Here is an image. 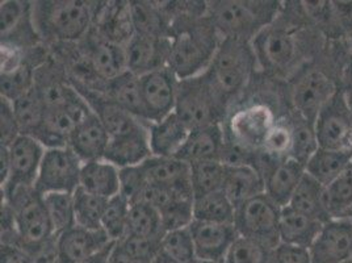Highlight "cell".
<instances>
[{
    "mask_svg": "<svg viewBox=\"0 0 352 263\" xmlns=\"http://www.w3.org/2000/svg\"><path fill=\"white\" fill-rule=\"evenodd\" d=\"M284 4L278 19L251 41V46L264 73L291 81L330 41L310 21L301 1Z\"/></svg>",
    "mask_w": 352,
    "mask_h": 263,
    "instance_id": "6da1fadb",
    "label": "cell"
},
{
    "mask_svg": "<svg viewBox=\"0 0 352 263\" xmlns=\"http://www.w3.org/2000/svg\"><path fill=\"white\" fill-rule=\"evenodd\" d=\"M45 30L63 43H75L87 36L92 24L89 3L79 0L44 3Z\"/></svg>",
    "mask_w": 352,
    "mask_h": 263,
    "instance_id": "30bf717a",
    "label": "cell"
},
{
    "mask_svg": "<svg viewBox=\"0 0 352 263\" xmlns=\"http://www.w3.org/2000/svg\"><path fill=\"white\" fill-rule=\"evenodd\" d=\"M161 250L176 262L196 263L199 261L190 227L166 232L162 238Z\"/></svg>",
    "mask_w": 352,
    "mask_h": 263,
    "instance_id": "b9f144b4",
    "label": "cell"
},
{
    "mask_svg": "<svg viewBox=\"0 0 352 263\" xmlns=\"http://www.w3.org/2000/svg\"><path fill=\"white\" fill-rule=\"evenodd\" d=\"M256 66L258 61L251 43L221 39L220 46L206 72L222 96L229 101L248 87Z\"/></svg>",
    "mask_w": 352,
    "mask_h": 263,
    "instance_id": "8992f818",
    "label": "cell"
},
{
    "mask_svg": "<svg viewBox=\"0 0 352 263\" xmlns=\"http://www.w3.org/2000/svg\"><path fill=\"white\" fill-rule=\"evenodd\" d=\"M0 131H1V147H11L16 138L21 134L12 102L7 98H0Z\"/></svg>",
    "mask_w": 352,
    "mask_h": 263,
    "instance_id": "681fc988",
    "label": "cell"
},
{
    "mask_svg": "<svg viewBox=\"0 0 352 263\" xmlns=\"http://www.w3.org/2000/svg\"><path fill=\"white\" fill-rule=\"evenodd\" d=\"M109 134L105 131L100 118L91 111L73 132L69 147L83 163L104 160V154L109 144Z\"/></svg>",
    "mask_w": 352,
    "mask_h": 263,
    "instance_id": "ffe728a7",
    "label": "cell"
},
{
    "mask_svg": "<svg viewBox=\"0 0 352 263\" xmlns=\"http://www.w3.org/2000/svg\"><path fill=\"white\" fill-rule=\"evenodd\" d=\"M34 73L30 66L21 63L14 69L1 70V96L14 102L34 85Z\"/></svg>",
    "mask_w": 352,
    "mask_h": 263,
    "instance_id": "f6af8a7d",
    "label": "cell"
},
{
    "mask_svg": "<svg viewBox=\"0 0 352 263\" xmlns=\"http://www.w3.org/2000/svg\"><path fill=\"white\" fill-rule=\"evenodd\" d=\"M1 263H34L30 254L20 246L1 244Z\"/></svg>",
    "mask_w": 352,
    "mask_h": 263,
    "instance_id": "816d5d0a",
    "label": "cell"
},
{
    "mask_svg": "<svg viewBox=\"0 0 352 263\" xmlns=\"http://www.w3.org/2000/svg\"><path fill=\"white\" fill-rule=\"evenodd\" d=\"M151 263H179L174 261L173 258H170L168 255H166L163 251L161 250V253L157 255V258L153 261Z\"/></svg>",
    "mask_w": 352,
    "mask_h": 263,
    "instance_id": "680465c9",
    "label": "cell"
},
{
    "mask_svg": "<svg viewBox=\"0 0 352 263\" xmlns=\"http://www.w3.org/2000/svg\"><path fill=\"white\" fill-rule=\"evenodd\" d=\"M21 134L34 136L40 131L46 114V103L36 85L12 102Z\"/></svg>",
    "mask_w": 352,
    "mask_h": 263,
    "instance_id": "4dcf8cb0",
    "label": "cell"
},
{
    "mask_svg": "<svg viewBox=\"0 0 352 263\" xmlns=\"http://www.w3.org/2000/svg\"><path fill=\"white\" fill-rule=\"evenodd\" d=\"M190 129L175 112L148 125V143L154 157H176L186 144Z\"/></svg>",
    "mask_w": 352,
    "mask_h": 263,
    "instance_id": "44dd1931",
    "label": "cell"
},
{
    "mask_svg": "<svg viewBox=\"0 0 352 263\" xmlns=\"http://www.w3.org/2000/svg\"><path fill=\"white\" fill-rule=\"evenodd\" d=\"M208 16L221 39H234L251 43L279 16L280 1H212Z\"/></svg>",
    "mask_w": 352,
    "mask_h": 263,
    "instance_id": "3957f363",
    "label": "cell"
},
{
    "mask_svg": "<svg viewBox=\"0 0 352 263\" xmlns=\"http://www.w3.org/2000/svg\"><path fill=\"white\" fill-rule=\"evenodd\" d=\"M126 70L142 76L167 66L170 39L144 33H133L124 45Z\"/></svg>",
    "mask_w": 352,
    "mask_h": 263,
    "instance_id": "2e32d148",
    "label": "cell"
},
{
    "mask_svg": "<svg viewBox=\"0 0 352 263\" xmlns=\"http://www.w3.org/2000/svg\"><path fill=\"white\" fill-rule=\"evenodd\" d=\"M45 205L56 235L76 225L74 209V193L52 192L45 193Z\"/></svg>",
    "mask_w": 352,
    "mask_h": 263,
    "instance_id": "f35d334b",
    "label": "cell"
},
{
    "mask_svg": "<svg viewBox=\"0 0 352 263\" xmlns=\"http://www.w3.org/2000/svg\"><path fill=\"white\" fill-rule=\"evenodd\" d=\"M228 101L212 82L208 72L179 81L174 112L190 131L221 124Z\"/></svg>",
    "mask_w": 352,
    "mask_h": 263,
    "instance_id": "277c9868",
    "label": "cell"
},
{
    "mask_svg": "<svg viewBox=\"0 0 352 263\" xmlns=\"http://www.w3.org/2000/svg\"><path fill=\"white\" fill-rule=\"evenodd\" d=\"M128 10L135 33L168 37L170 24L166 23V15L154 6L144 1H134L129 4Z\"/></svg>",
    "mask_w": 352,
    "mask_h": 263,
    "instance_id": "8d00e7d4",
    "label": "cell"
},
{
    "mask_svg": "<svg viewBox=\"0 0 352 263\" xmlns=\"http://www.w3.org/2000/svg\"><path fill=\"white\" fill-rule=\"evenodd\" d=\"M289 207L322 224L331 220L324 203V187L307 173L294 191Z\"/></svg>",
    "mask_w": 352,
    "mask_h": 263,
    "instance_id": "f546056e",
    "label": "cell"
},
{
    "mask_svg": "<svg viewBox=\"0 0 352 263\" xmlns=\"http://www.w3.org/2000/svg\"><path fill=\"white\" fill-rule=\"evenodd\" d=\"M280 215L281 207L263 192L235 208V229L242 237L275 249L280 244Z\"/></svg>",
    "mask_w": 352,
    "mask_h": 263,
    "instance_id": "ba28073f",
    "label": "cell"
},
{
    "mask_svg": "<svg viewBox=\"0 0 352 263\" xmlns=\"http://www.w3.org/2000/svg\"><path fill=\"white\" fill-rule=\"evenodd\" d=\"M324 203L333 219H347L352 212V163L324 187Z\"/></svg>",
    "mask_w": 352,
    "mask_h": 263,
    "instance_id": "e575fe53",
    "label": "cell"
},
{
    "mask_svg": "<svg viewBox=\"0 0 352 263\" xmlns=\"http://www.w3.org/2000/svg\"><path fill=\"white\" fill-rule=\"evenodd\" d=\"M225 145V131L221 124L209 125L190 132L186 144L177 153L176 158L187 163L221 160Z\"/></svg>",
    "mask_w": 352,
    "mask_h": 263,
    "instance_id": "d4e9b609",
    "label": "cell"
},
{
    "mask_svg": "<svg viewBox=\"0 0 352 263\" xmlns=\"http://www.w3.org/2000/svg\"><path fill=\"white\" fill-rule=\"evenodd\" d=\"M82 167L83 162L72 147L46 149L34 187L43 195L52 192L74 193L80 187Z\"/></svg>",
    "mask_w": 352,
    "mask_h": 263,
    "instance_id": "9c48e42d",
    "label": "cell"
},
{
    "mask_svg": "<svg viewBox=\"0 0 352 263\" xmlns=\"http://www.w3.org/2000/svg\"><path fill=\"white\" fill-rule=\"evenodd\" d=\"M116 242H111L109 245H107L105 248L96 251L95 254H92L91 257H88L87 260H85L80 263H109V257L112 253V249L115 246Z\"/></svg>",
    "mask_w": 352,
    "mask_h": 263,
    "instance_id": "9f6ffc18",
    "label": "cell"
},
{
    "mask_svg": "<svg viewBox=\"0 0 352 263\" xmlns=\"http://www.w3.org/2000/svg\"><path fill=\"white\" fill-rule=\"evenodd\" d=\"M191 166V187L193 198L222 190L226 165L221 160H208L190 163Z\"/></svg>",
    "mask_w": 352,
    "mask_h": 263,
    "instance_id": "d6a6232c",
    "label": "cell"
},
{
    "mask_svg": "<svg viewBox=\"0 0 352 263\" xmlns=\"http://www.w3.org/2000/svg\"><path fill=\"white\" fill-rule=\"evenodd\" d=\"M347 219L350 220V221L352 222V212L350 213V215H349V218H347Z\"/></svg>",
    "mask_w": 352,
    "mask_h": 263,
    "instance_id": "94428289",
    "label": "cell"
},
{
    "mask_svg": "<svg viewBox=\"0 0 352 263\" xmlns=\"http://www.w3.org/2000/svg\"><path fill=\"white\" fill-rule=\"evenodd\" d=\"M322 227V222L287 205L281 208L280 215V242L309 249L318 237Z\"/></svg>",
    "mask_w": 352,
    "mask_h": 263,
    "instance_id": "4316f807",
    "label": "cell"
},
{
    "mask_svg": "<svg viewBox=\"0 0 352 263\" xmlns=\"http://www.w3.org/2000/svg\"><path fill=\"white\" fill-rule=\"evenodd\" d=\"M164 232L188 228L193 219V198L176 196L158 211Z\"/></svg>",
    "mask_w": 352,
    "mask_h": 263,
    "instance_id": "7bdbcfd3",
    "label": "cell"
},
{
    "mask_svg": "<svg viewBox=\"0 0 352 263\" xmlns=\"http://www.w3.org/2000/svg\"><path fill=\"white\" fill-rule=\"evenodd\" d=\"M102 94L109 101L116 103L121 108L132 114L133 116L150 124L147 121L146 109L141 90V78L138 75L129 70L120 74L115 79L104 83Z\"/></svg>",
    "mask_w": 352,
    "mask_h": 263,
    "instance_id": "cb8c5ba5",
    "label": "cell"
},
{
    "mask_svg": "<svg viewBox=\"0 0 352 263\" xmlns=\"http://www.w3.org/2000/svg\"><path fill=\"white\" fill-rule=\"evenodd\" d=\"M112 241L104 231H89L79 225L58 234V263H80Z\"/></svg>",
    "mask_w": 352,
    "mask_h": 263,
    "instance_id": "d6986e66",
    "label": "cell"
},
{
    "mask_svg": "<svg viewBox=\"0 0 352 263\" xmlns=\"http://www.w3.org/2000/svg\"><path fill=\"white\" fill-rule=\"evenodd\" d=\"M311 263H343L352 260V222L333 219L323 224L309 248Z\"/></svg>",
    "mask_w": 352,
    "mask_h": 263,
    "instance_id": "9a60e30c",
    "label": "cell"
},
{
    "mask_svg": "<svg viewBox=\"0 0 352 263\" xmlns=\"http://www.w3.org/2000/svg\"><path fill=\"white\" fill-rule=\"evenodd\" d=\"M109 263H144L134 258L128 251H125L124 248L116 242L115 246L112 249L111 257H109Z\"/></svg>",
    "mask_w": 352,
    "mask_h": 263,
    "instance_id": "db71d44e",
    "label": "cell"
},
{
    "mask_svg": "<svg viewBox=\"0 0 352 263\" xmlns=\"http://www.w3.org/2000/svg\"><path fill=\"white\" fill-rule=\"evenodd\" d=\"M1 202L8 203L15 212L20 248L30 253L56 235L45 205L44 195L36 187L17 186L1 190Z\"/></svg>",
    "mask_w": 352,
    "mask_h": 263,
    "instance_id": "5b68a950",
    "label": "cell"
},
{
    "mask_svg": "<svg viewBox=\"0 0 352 263\" xmlns=\"http://www.w3.org/2000/svg\"><path fill=\"white\" fill-rule=\"evenodd\" d=\"M140 167L148 183L193 196L190 163L176 157L151 156Z\"/></svg>",
    "mask_w": 352,
    "mask_h": 263,
    "instance_id": "ac0fdd59",
    "label": "cell"
},
{
    "mask_svg": "<svg viewBox=\"0 0 352 263\" xmlns=\"http://www.w3.org/2000/svg\"><path fill=\"white\" fill-rule=\"evenodd\" d=\"M343 263H352V260H350V261H347V262H343Z\"/></svg>",
    "mask_w": 352,
    "mask_h": 263,
    "instance_id": "6125c7cd",
    "label": "cell"
},
{
    "mask_svg": "<svg viewBox=\"0 0 352 263\" xmlns=\"http://www.w3.org/2000/svg\"><path fill=\"white\" fill-rule=\"evenodd\" d=\"M131 203L121 193L108 199V203L104 211L102 219V228L108 237L118 242L128 232V216H129Z\"/></svg>",
    "mask_w": 352,
    "mask_h": 263,
    "instance_id": "ab89813d",
    "label": "cell"
},
{
    "mask_svg": "<svg viewBox=\"0 0 352 263\" xmlns=\"http://www.w3.org/2000/svg\"><path fill=\"white\" fill-rule=\"evenodd\" d=\"M292 128L288 116L280 117L270 133L261 153L274 161H283L292 154Z\"/></svg>",
    "mask_w": 352,
    "mask_h": 263,
    "instance_id": "ee69618b",
    "label": "cell"
},
{
    "mask_svg": "<svg viewBox=\"0 0 352 263\" xmlns=\"http://www.w3.org/2000/svg\"><path fill=\"white\" fill-rule=\"evenodd\" d=\"M261 161L258 171L263 176L264 192L281 208L289 205L294 191L305 176V166L292 157L283 161L264 157Z\"/></svg>",
    "mask_w": 352,
    "mask_h": 263,
    "instance_id": "4fadbf2b",
    "label": "cell"
},
{
    "mask_svg": "<svg viewBox=\"0 0 352 263\" xmlns=\"http://www.w3.org/2000/svg\"><path fill=\"white\" fill-rule=\"evenodd\" d=\"M340 91L342 95L344 98V102L347 104V107L350 108L352 114V59H350L340 76Z\"/></svg>",
    "mask_w": 352,
    "mask_h": 263,
    "instance_id": "f5cc1de1",
    "label": "cell"
},
{
    "mask_svg": "<svg viewBox=\"0 0 352 263\" xmlns=\"http://www.w3.org/2000/svg\"><path fill=\"white\" fill-rule=\"evenodd\" d=\"M147 185L140 165L120 169V193L132 204Z\"/></svg>",
    "mask_w": 352,
    "mask_h": 263,
    "instance_id": "c3c4849f",
    "label": "cell"
},
{
    "mask_svg": "<svg viewBox=\"0 0 352 263\" xmlns=\"http://www.w3.org/2000/svg\"><path fill=\"white\" fill-rule=\"evenodd\" d=\"M80 187L104 199H111L120 193V169L105 160L86 162L82 167Z\"/></svg>",
    "mask_w": 352,
    "mask_h": 263,
    "instance_id": "83f0119b",
    "label": "cell"
},
{
    "mask_svg": "<svg viewBox=\"0 0 352 263\" xmlns=\"http://www.w3.org/2000/svg\"><path fill=\"white\" fill-rule=\"evenodd\" d=\"M274 249L263 242L239 235L223 263H272Z\"/></svg>",
    "mask_w": 352,
    "mask_h": 263,
    "instance_id": "60d3db41",
    "label": "cell"
},
{
    "mask_svg": "<svg viewBox=\"0 0 352 263\" xmlns=\"http://www.w3.org/2000/svg\"><path fill=\"white\" fill-rule=\"evenodd\" d=\"M235 207L223 191L193 199V219L216 224H234Z\"/></svg>",
    "mask_w": 352,
    "mask_h": 263,
    "instance_id": "1f68e13d",
    "label": "cell"
},
{
    "mask_svg": "<svg viewBox=\"0 0 352 263\" xmlns=\"http://www.w3.org/2000/svg\"><path fill=\"white\" fill-rule=\"evenodd\" d=\"M140 78L147 121L150 124L157 123L173 114L175 109L179 79L171 69L166 66Z\"/></svg>",
    "mask_w": 352,
    "mask_h": 263,
    "instance_id": "7c38bea8",
    "label": "cell"
},
{
    "mask_svg": "<svg viewBox=\"0 0 352 263\" xmlns=\"http://www.w3.org/2000/svg\"><path fill=\"white\" fill-rule=\"evenodd\" d=\"M352 163V150L318 149L305 166V173L323 187L333 183Z\"/></svg>",
    "mask_w": 352,
    "mask_h": 263,
    "instance_id": "f1b7e54d",
    "label": "cell"
},
{
    "mask_svg": "<svg viewBox=\"0 0 352 263\" xmlns=\"http://www.w3.org/2000/svg\"><path fill=\"white\" fill-rule=\"evenodd\" d=\"M164 233L158 209L142 203L131 204L126 234L162 240Z\"/></svg>",
    "mask_w": 352,
    "mask_h": 263,
    "instance_id": "74e56055",
    "label": "cell"
},
{
    "mask_svg": "<svg viewBox=\"0 0 352 263\" xmlns=\"http://www.w3.org/2000/svg\"><path fill=\"white\" fill-rule=\"evenodd\" d=\"M318 145L327 150H352V114L340 87L314 121Z\"/></svg>",
    "mask_w": 352,
    "mask_h": 263,
    "instance_id": "8fae6325",
    "label": "cell"
},
{
    "mask_svg": "<svg viewBox=\"0 0 352 263\" xmlns=\"http://www.w3.org/2000/svg\"><path fill=\"white\" fill-rule=\"evenodd\" d=\"M161 242L160 238H148L126 234L118 244L128 251L134 258L144 263H151L157 255L161 253Z\"/></svg>",
    "mask_w": 352,
    "mask_h": 263,
    "instance_id": "bcb514c9",
    "label": "cell"
},
{
    "mask_svg": "<svg viewBox=\"0 0 352 263\" xmlns=\"http://www.w3.org/2000/svg\"><path fill=\"white\" fill-rule=\"evenodd\" d=\"M343 44L346 46V50H347V53H349L350 59H352V30H350V32L344 36V39H343Z\"/></svg>",
    "mask_w": 352,
    "mask_h": 263,
    "instance_id": "6f0895ef",
    "label": "cell"
},
{
    "mask_svg": "<svg viewBox=\"0 0 352 263\" xmlns=\"http://www.w3.org/2000/svg\"><path fill=\"white\" fill-rule=\"evenodd\" d=\"M28 6L23 1L8 0L1 3L0 8V25L1 41H6L14 32L19 30L24 21V16H28Z\"/></svg>",
    "mask_w": 352,
    "mask_h": 263,
    "instance_id": "7dc6e473",
    "label": "cell"
},
{
    "mask_svg": "<svg viewBox=\"0 0 352 263\" xmlns=\"http://www.w3.org/2000/svg\"><path fill=\"white\" fill-rule=\"evenodd\" d=\"M196 263H219V262H210V261H197Z\"/></svg>",
    "mask_w": 352,
    "mask_h": 263,
    "instance_id": "91938a15",
    "label": "cell"
},
{
    "mask_svg": "<svg viewBox=\"0 0 352 263\" xmlns=\"http://www.w3.org/2000/svg\"><path fill=\"white\" fill-rule=\"evenodd\" d=\"M11 174L1 190H10L17 186H33L38 178L46 147L33 136L20 134L11 147Z\"/></svg>",
    "mask_w": 352,
    "mask_h": 263,
    "instance_id": "5bb4252c",
    "label": "cell"
},
{
    "mask_svg": "<svg viewBox=\"0 0 352 263\" xmlns=\"http://www.w3.org/2000/svg\"><path fill=\"white\" fill-rule=\"evenodd\" d=\"M222 191L236 208L251 198L263 193V176L251 165L226 166Z\"/></svg>",
    "mask_w": 352,
    "mask_h": 263,
    "instance_id": "484cf974",
    "label": "cell"
},
{
    "mask_svg": "<svg viewBox=\"0 0 352 263\" xmlns=\"http://www.w3.org/2000/svg\"><path fill=\"white\" fill-rule=\"evenodd\" d=\"M279 117L264 103H251L236 109L223 127L225 138L251 153L262 151Z\"/></svg>",
    "mask_w": 352,
    "mask_h": 263,
    "instance_id": "52a82bcc",
    "label": "cell"
},
{
    "mask_svg": "<svg viewBox=\"0 0 352 263\" xmlns=\"http://www.w3.org/2000/svg\"><path fill=\"white\" fill-rule=\"evenodd\" d=\"M288 118L292 128V154L291 157L301 165L307 166L310 157L320 149L314 123L305 118L292 109L288 112Z\"/></svg>",
    "mask_w": 352,
    "mask_h": 263,
    "instance_id": "836d02e7",
    "label": "cell"
},
{
    "mask_svg": "<svg viewBox=\"0 0 352 263\" xmlns=\"http://www.w3.org/2000/svg\"><path fill=\"white\" fill-rule=\"evenodd\" d=\"M151 149L148 143V128L126 136L109 140L104 160L118 169L138 166L150 158Z\"/></svg>",
    "mask_w": 352,
    "mask_h": 263,
    "instance_id": "603a6c76",
    "label": "cell"
},
{
    "mask_svg": "<svg viewBox=\"0 0 352 263\" xmlns=\"http://www.w3.org/2000/svg\"><path fill=\"white\" fill-rule=\"evenodd\" d=\"M167 67L179 81L197 76L209 69L221 36L206 14H179L170 24Z\"/></svg>",
    "mask_w": 352,
    "mask_h": 263,
    "instance_id": "7a4b0ae2",
    "label": "cell"
},
{
    "mask_svg": "<svg viewBox=\"0 0 352 263\" xmlns=\"http://www.w3.org/2000/svg\"><path fill=\"white\" fill-rule=\"evenodd\" d=\"M190 231L199 261L225 262L229 249L239 237L234 224H216L195 220L190 225Z\"/></svg>",
    "mask_w": 352,
    "mask_h": 263,
    "instance_id": "e0dca14e",
    "label": "cell"
},
{
    "mask_svg": "<svg viewBox=\"0 0 352 263\" xmlns=\"http://www.w3.org/2000/svg\"><path fill=\"white\" fill-rule=\"evenodd\" d=\"M108 199L94 195L79 187L74 192V209L76 225L89 231H103L102 219Z\"/></svg>",
    "mask_w": 352,
    "mask_h": 263,
    "instance_id": "d590c367",
    "label": "cell"
},
{
    "mask_svg": "<svg viewBox=\"0 0 352 263\" xmlns=\"http://www.w3.org/2000/svg\"><path fill=\"white\" fill-rule=\"evenodd\" d=\"M91 69L96 76L108 82L120 74L126 72V56L124 45L118 44L108 39L91 40L88 43L86 57Z\"/></svg>",
    "mask_w": 352,
    "mask_h": 263,
    "instance_id": "7402d4cb",
    "label": "cell"
},
{
    "mask_svg": "<svg viewBox=\"0 0 352 263\" xmlns=\"http://www.w3.org/2000/svg\"><path fill=\"white\" fill-rule=\"evenodd\" d=\"M0 162H1L0 182H1V187H3V186L8 182L10 174H11V157H10V150H8V147H0Z\"/></svg>",
    "mask_w": 352,
    "mask_h": 263,
    "instance_id": "11a10c76",
    "label": "cell"
},
{
    "mask_svg": "<svg viewBox=\"0 0 352 263\" xmlns=\"http://www.w3.org/2000/svg\"><path fill=\"white\" fill-rule=\"evenodd\" d=\"M272 263H311L308 248L280 242L274 249Z\"/></svg>",
    "mask_w": 352,
    "mask_h": 263,
    "instance_id": "f907efd6",
    "label": "cell"
}]
</instances>
